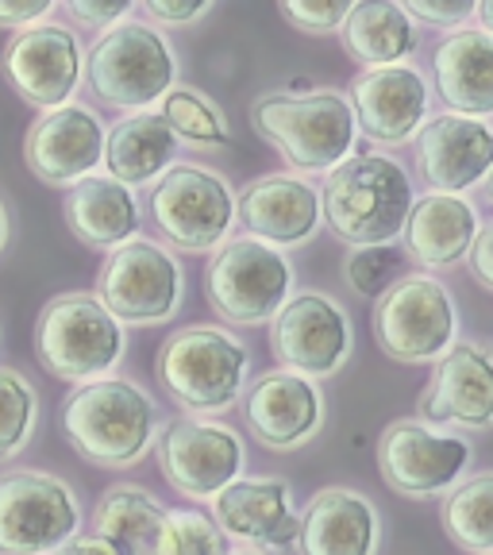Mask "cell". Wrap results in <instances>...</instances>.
<instances>
[{
    "label": "cell",
    "mask_w": 493,
    "mask_h": 555,
    "mask_svg": "<svg viewBox=\"0 0 493 555\" xmlns=\"http://www.w3.org/2000/svg\"><path fill=\"white\" fill-rule=\"evenodd\" d=\"M274 356L301 378H328L351 356L347 312L324 294H297L274 317Z\"/></svg>",
    "instance_id": "15"
},
{
    "label": "cell",
    "mask_w": 493,
    "mask_h": 555,
    "mask_svg": "<svg viewBox=\"0 0 493 555\" xmlns=\"http://www.w3.org/2000/svg\"><path fill=\"white\" fill-rule=\"evenodd\" d=\"M343 47L366 62L371 69L401 66L416 51V24L408 20L405 4L398 0H363L351 4L347 20L339 24Z\"/></svg>",
    "instance_id": "29"
},
{
    "label": "cell",
    "mask_w": 493,
    "mask_h": 555,
    "mask_svg": "<svg viewBox=\"0 0 493 555\" xmlns=\"http://www.w3.org/2000/svg\"><path fill=\"white\" fill-rule=\"evenodd\" d=\"M470 463V443L428 428L425 421H393L378 440L381 478L405 498H436L455 490Z\"/></svg>",
    "instance_id": "12"
},
{
    "label": "cell",
    "mask_w": 493,
    "mask_h": 555,
    "mask_svg": "<svg viewBox=\"0 0 493 555\" xmlns=\"http://www.w3.org/2000/svg\"><path fill=\"white\" fill-rule=\"evenodd\" d=\"M143 12L158 24H190V20L205 16L208 0H143Z\"/></svg>",
    "instance_id": "38"
},
{
    "label": "cell",
    "mask_w": 493,
    "mask_h": 555,
    "mask_svg": "<svg viewBox=\"0 0 493 555\" xmlns=\"http://www.w3.org/2000/svg\"><path fill=\"white\" fill-rule=\"evenodd\" d=\"M124 324L93 294H62L35 321V356L69 382H96L124 356Z\"/></svg>",
    "instance_id": "5"
},
{
    "label": "cell",
    "mask_w": 493,
    "mask_h": 555,
    "mask_svg": "<svg viewBox=\"0 0 493 555\" xmlns=\"http://www.w3.org/2000/svg\"><path fill=\"white\" fill-rule=\"evenodd\" d=\"M493 170V128L485 120L443 113L420 128V173L436 193L478 185Z\"/></svg>",
    "instance_id": "20"
},
{
    "label": "cell",
    "mask_w": 493,
    "mask_h": 555,
    "mask_svg": "<svg viewBox=\"0 0 493 555\" xmlns=\"http://www.w3.org/2000/svg\"><path fill=\"white\" fill-rule=\"evenodd\" d=\"M297 547L301 555H374L378 552V513L355 490L328 486L304 509Z\"/></svg>",
    "instance_id": "23"
},
{
    "label": "cell",
    "mask_w": 493,
    "mask_h": 555,
    "mask_svg": "<svg viewBox=\"0 0 493 555\" xmlns=\"http://www.w3.org/2000/svg\"><path fill=\"white\" fill-rule=\"evenodd\" d=\"M294 267L277 247L259 240H232L208 267V301L232 324H267L286 309Z\"/></svg>",
    "instance_id": "10"
},
{
    "label": "cell",
    "mask_w": 493,
    "mask_h": 555,
    "mask_svg": "<svg viewBox=\"0 0 493 555\" xmlns=\"http://www.w3.org/2000/svg\"><path fill=\"white\" fill-rule=\"evenodd\" d=\"M66 228L78 235L86 247L108 251L120 243L135 240L139 232V205L135 193L128 185H120L116 178H86L69 190L66 197Z\"/></svg>",
    "instance_id": "26"
},
{
    "label": "cell",
    "mask_w": 493,
    "mask_h": 555,
    "mask_svg": "<svg viewBox=\"0 0 493 555\" xmlns=\"http://www.w3.org/2000/svg\"><path fill=\"white\" fill-rule=\"evenodd\" d=\"M163 120L170 124L173 135L200 143V147H228L232 143V131H228L220 108L197 89H170L163 96Z\"/></svg>",
    "instance_id": "31"
},
{
    "label": "cell",
    "mask_w": 493,
    "mask_h": 555,
    "mask_svg": "<svg viewBox=\"0 0 493 555\" xmlns=\"http://www.w3.org/2000/svg\"><path fill=\"white\" fill-rule=\"evenodd\" d=\"M467 259H470V270H475L478 282L493 289V224H485L482 232L475 235V247H470Z\"/></svg>",
    "instance_id": "40"
},
{
    "label": "cell",
    "mask_w": 493,
    "mask_h": 555,
    "mask_svg": "<svg viewBox=\"0 0 493 555\" xmlns=\"http://www.w3.org/2000/svg\"><path fill=\"white\" fill-rule=\"evenodd\" d=\"M324 401L312 378L270 371L243 398V421L267 448H297L321 428Z\"/></svg>",
    "instance_id": "21"
},
{
    "label": "cell",
    "mask_w": 493,
    "mask_h": 555,
    "mask_svg": "<svg viewBox=\"0 0 493 555\" xmlns=\"http://www.w3.org/2000/svg\"><path fill=\"white\" fill-rule=\"evenodd\" d=\"M490 201H493V170H490Z\"/></svg>",
    "instance_id": "44"
},
{
    "label": "cell",
    "mask_w": 493,
    "mask_h": 555,
    "mask_svg": "<svg viewBox=\"0 0 493 555\" xmlns=\"http://www.w3.org/2000/svg\"><path fill=\"white\" fill-rule=\"evenodd\" d=\"M173 151H178V135L163 120V113H131L104 139L108 178H116L128 190L147 185L170 170Z\"/></svg>",
    "instance_id": "27"
},
{
    "label": "cell",
    "mask_w": 493,
    "mask_h": 555,
    "mask_svg": "<svg viewBox=\"0 0 493 555\" xmlns=\"http://www.w3.org/2000/svg\"><path fill=\"white\" fill-rule=\"evenodd\" d=\"M51 0H31V4H16V0H0V24L4 27H31L43 16H51Z\"/></svg>",
    "instance_id": "39"
},
{
    "label": "cell",
    "mask_w": 493,
    "mask_h": 555,
    "mask_svg": "<svg viewBox=\"0 0 493 555\" xmlns=\"http://www.w3.org/2000/svg\"><path fill=\"white\" fill-rule=\"evenodd\" d=\"M436 89L455 116H493V39L485 31L447 35L432 54Z\"/></svg>",
    "instance_id": "24"
},
{
    "label": "cell",
    "mask_w": 493,
    "mask_h": 555,
    "mask_svg": "<svg viewBox=\"0 0 493 555\" xmlns=\"http://www.w3.org/2000/svg\"><path fill=\"white\" fill-rule=\"evenodd\" d=\"M455 301L447 286L428 274H405L374 305V336L381 351L401 363H428L443 359L455 344Z\"/></svg>",
    "instance_id": "8"
},
{
    "label": "cell",
    "mask_w": 493,
    "mask_h": 555,
    "mask_svg": "<svg viewBox=\"0 0 493 555\" xmlns=\"http://www.w3.org/2000/svg\"><path fill=\"white\" fill-rule=\"evenodd\" d=\"M251 356L224 328L190 324L158 347V382L190 413H220L239 398Z\"/></svg>",
    "instance_id": "4"
},
{
    "label": "cell",
    "mask_w": 493,
    "mask_h": 555,
    "mask_svg": "<svg viewBox=\"0 0 493 555\" xmlns=\"http://www.w3.org/2000/svg\"><path fill=\"white\" fill-rule=\"evenodd\" d=\"M347 12H351L347 0H282V16L309 35L336 31L347 20Z\"/></svg>",
    "instance_id": "35"
},
{
    "label": "cell",
    "mask_w": 493,
    "mask_h": 555,
    "mask_svg": "<svg viewBox=\"0 0 493 555\" xmlns=\"http://www.w3.org/2000/svg\"><path fill=\"white\" fill-rule=\"evenodd\" d=\"M321 190L309 185L297 173H267L255 178L243 197L235 201L239 220L251 240L270 247H301L321 228Z\"/></svg>",
    "instance_id": "17"
},
{
    "label": "cell",
    "mask_w": 493,
    "mask_h": 555,
    "mask_svg": "<svg viewBox=\"0 0 493 555\" xmlns=\"http://www.w3.org/2000/svg\"><path fill=\"white\" fill-rule=\"evenodd\" d=\"M0 66L24 101L54 113L69 104L81 81V43L62 24H31L9 39Z\"/></svg>",
    "instance_id": "14"
},
{
    "label": "cell",
    "mask_w": 493,
    "mask_h": 555,
    "mask_svg": "<svg viewBox=\"0 0 493 555\" xmlns=\"http://www.w3.org/2000/svg\"><path fill=\"white\" fill-rule=\"evenodd\" d=\"M478 24H482V31L493 39V0H482V4H478Z\"/></svg>",
    "instance_id": "42"
},
{
    "label": "cell",
    "mask_w": 493,
    "mask_h": 555,
    "mask_svg": "<svg viewBox=\"0 0 493 555\" xmlns=\"http://www.w3.org/2000/svg\"><path fill=\"white\" fill-rule=\"evenodd\" d=\"M355 124L374 143H405L425 128L428 116V81L416 66H381L366 69L355 81Z\"/></svg>",
    "instance_id": "19"
},
{
    "label": "cell",
    "mask_w": 493,
    "mask_h": 555,
    "mask_svg": "<svg viewBox=\"0 0 493 555\" xmlns=\"http://www.w3.org/2000/svg\"><path fill=\"white\" fill-rule=\"evenodd\" d=\"M478 235V217L467 197L455 193H428L413 201V212L405 220L408 255L420 267H455L467 259Z\"/></svg>",
    "instance_id": "25"
},
{
    "label": "cell",
    "mask_w": 493,
    "mask_h": 555,
    "mask_svg": "<svg viewBox=\"0 0 493 555\" xmlns=\"http://www.w3.org/2000/svg\"><path fill=\"white\" fill-rule=\"evenodd\" d=\"M4 240H9V212L0 205V247H4Z\"/></svg>",
    "instance_id": "43"
},
{
    "label": "cell",
    "mask_w": 493,
    "mask_h": 555,
    "mask_svg": "<svg viewBox=\"0 0 493 555\" xmlns=\"http://www.w3.org/2000/svg\"><path fill=\"white\" fill-rule=\"evenodd\" d=\"M66 12L86 27H116L131 12V0H69Z\"/></svg>",
    "instance_id": "37"
},
{
    "label": "cell",
    "mask_w": 493,
    "mask_h": 555,
    "mask_svg": "<svg viewBox=\"0 0 493 555\" xmlns=\"http://www.w3.org/2000/svg\"><path fill=\"white\" fill-rule=\"evenodd\" d=\"M232 555H255V552H232Z\"/></svg>",
    "instance_id": "45"
},
{
    "label": "cell",
    "mask_w": 493,
    "mask_h": 555,
    "mask_svg": "<svg viewBox=\"0 0 493 555\" xmlns=\"http://www.w3.org/2000/svg\"><path fill=\"white\" fill-rule=\"evenodd\" d=\"M158 555H224L220 529L197 509H170Z\"/></svg>",
    "instance_id": "33"
},
{
    "label": "cell",
    "mask_w": 493,
    "mask_h": 555,
    "mask_svg": "<svg viewBox=\"0 0 493 555\" xmlns=\"http://www.w3.org/2000/svg\"><path fill=\"white\" fill-rule=\"evenodd\" d=\"M413 178L390 155H351L328 170L321 212L351 247H390L413 212Z\"/></svg>",
    "instance_id": "1"
},
{
    "label": "cell",
    "mask_w": 493,
    "mask_h": 555,
    "mask_svg": "<svg viewBox=\"0 0 493 555\" xmlns=\"http://www.w3.org/2000/svg\"><path fill=\"white\" fill-rule=\"evenodd\" d=\"M151 217L182 251H212L235 224V197L205 166H170L151 193Z\"/></svg>",
    "instance_id": "11"
},
{
    "label": "cell",
    "mask_w": 493,
    "mask_h": 555,
    "mask_svg": "<svg viewBox=\"0 0 493 555\" xmlns=\"http://www.w3.org/2000/svg\"><path fill=\"white\" fill-rule=\"evenodd\" d=\"M93 529L116 555H158L166 509L131 482L108 486L96 502Z\"/></svg>",
    "instance_id": "28"
},
{
    "label": "cell",
    "mask_w": 493,
    "mask_h": 555,
    "mask_svg": "<svg viewBox=\"0 0 493 555\" xmlns=\"http://www.w3.org/2000/svg\"><path fill=\"white\" fill-rule=\"evenodd\" d=\"M104 139H108V131L93 108L62 104L31 124L24 158L39 182L78 185L93 178V170L104 163Z\"/></svg>",
    "instance_id": "16"
},
{
    "label": "cell",
    "mask_w": 493,
    "mask_h": 555,
    "mask_svg": "<svg viewBox=\"0 0 493 555\" xmlns=\"http://www.w3.org/2000/svg\"><path fill=\"white\" fill-rule=\"evenodd\" d=\"M408 20L432 27H459L463 20H470L478 12L475 0H408L405 4Z\"/></svg>",
    "instance_id": "36"
},
{
    "label": "cell",
    "mask_w": 493,
    "mask_h": 555,
    "mask_svg": "<svg viewBox=\"0 0 493 555\" xmlns=\"http://www.w3.org/2000/svg\"><path fill=\"white\" fill-rule=\"evenodd\" d=\"M39 398L35 386L12 366H0V460H12L35 433Z\"/></svg>",
    "instance_id": "32"
},
{
    "label": "cell",
    "mask_w": 493,
    "mask_h": 555,
    "mask_svg": "<svg viewBox=\"0 0 493 555\" xmlns=\"http://www.w3.org/2000/svg\"><path fill=\"white\" fill-rule=\"evenodd\" d=\"M425 425H493V356L475 344H451L447 356L436 363L432 382L420 398Z\"/></svg>",
    "instance_id": "18"
},
{
    "label": "cell",
    "mask_w": 493,
    "mask_h": 555,
    "mask_svg": "<svg viewBox=\"0 0 493 555\" xmlns=\"http://www.w3.org/2000/svg\"><path fill=\"white\" fill-rule=\"evenodd\" d=\"M81 505L62 478L16 470L0 478V555H54L78 540Z\"/></svg>",
    "instance_id": "7"
},
{
    "label": "cell",
    "mask_w": 493,
    "mask_h": 555,
    "mask_svg": "<svg viewBox=\"0 0 493 555\" xmlns=\"http://www.w3.org/2000/svg\"><path fill=\"white\" fill-rule=\"evenodd\" d=\"M443 529L467 552H493V475H475L451 490Z\"/></svg>",
    "instance_id": "30"
},
{
    "label": "cell",
    "mask_w": 493,
    "mask_h": 555,
    "mask_svg": "<svg viewBox=\"0 0 493 555\" xmlns=\"http://www.w3.org/2000/svg\"><path fill=\"white\" fill-rule=\"evenodd\" d=\"M212 502L228 537L255 540L267 552H282L301 537V517L289 509V486L282 478H235Z\"/></svg>",
    "instance_id": "22"
},
{
    "label": "cell",
    "mask_w": 493,
    "mask_h": 555,
    "mask_svg": "<svg viewBox=\"0 0 493 555\" xmlns=\"http://www.w3.org/2000/svg\"><path fill=\"white\" fill-rule=\"evenodd\" d=\"M182 267L155 240H128L108 251L101 274H96V301L128 324H158L170 321L182 301Z\"/></svg>",
    "instance_id": "9"
},
{
    "label": "cell",
    "mask_w": 493,
    "mask_h": 555,
    "mask_svg": "<svg viewBox=\"0 0 493 555\" xmlns=\"http://www.w3.org/2000/svg\"><path fill=\"white\" fill-rule=\"evenodd\" d=\"M401 278H405V255L398 247H359L347 259V282L355 286V294L374 297V301L398 286Z\"/></svg>",
    "instance_id": "34"
},
{
    "label": "cell",
    "mask_w": 493,
    "mask_h": 555,
    "mask_svg": "<svg viewBox=\"0 0 493 555\" xmlns=\"http://www.w3.org/2000/svg\"><path fill=\"white\" fill-rule=\"evenodd\" d=\"M178 78L170 43L163 31L143 20H124L108 27L89 51V86L113 108L147 113V104L163 101Z\"/></svg>",
    "instance_id": "6"
},
{
    "label": "cell",
    "mask_w": 493,
    "mask_h": 555,
    "mask_svg": "<svg viewBox=\"0 0 493 555\" xmlns=\"http://www.w3.org/2000/svg\"><path fill=\"white\" fill-rule=\"evenodd\" d=\"M155 401L135 382L96 378L69 393L62 405V433L81 460L96 467H131L155 440Z\"/></svg>",
    "instance_id": "3"
},
{
    "label": "cell",
    "mask_w": 493,
    "mask_h": 555,
    "mask_svg": "<svg viewBox=\"0 0 493 555\" xmlns=\"http://www.w3.org/2000/svg\"><path fill=\"white\" fill-rule=\"evenodd\" d=\"M251 124L262 139H270L277 155L304 173L336 170L351 158L359 124L355 108L336 89H312V93H262L251 104Z\"/></svg>",
    "instance_id": "2"
},
{
    "label": "cell",
    "mask_w": 493,
    "mask_h": 555,
    "mask_svg": "<svg viewBox=\"0 0 493 555\" xmlns=\"http://www.w3.org/2000/svg\"><path fill=\"white\" fill-rule=\"evenodd\" d=\"M158 467L185 498H217L239 478L243 443L232 428L182 416L158 433Z\"/></svg>",
    "instance_id": "13"
},
{
    "label": "cell",
    "mask_w": 493,
    "mask_h": 555,
    "mask_svg": "<svg viewBox=\"0 0 493 555\" xmlns=\"http://www.w3.org/2000/svg\"><path fill=\"white\" fill-rule=\"evenodd\" d=\"M54 555H116V552L104 544L101 537H81V540H69V544L59 547Z\"/></svg>",
    "instance_id": "41"
}]
</instances>
